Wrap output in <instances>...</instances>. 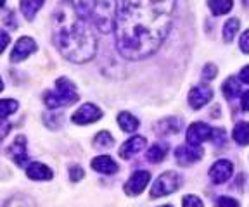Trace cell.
Returning a JSON list of instances; mask_svg holds the SVG:
<instances>
[{
	"mask_svg": "<svg viewBox=\"0 0 249 207\" xmlns=\"http://www.w3.org/2000/svg\"><path fill=\"white\" fill-rule=\"evenodd\" d=\"M114 140H113V135L109 131H101L95 135L93 138V145L97 147V149H109V147H113Z\"/></svg>",
	"mask_w": 249,
	"mask_h": 207,
	"instance_id": "obj_25",
	"label": "cell"
},
{
	"mask_svg": "<svg viewBox=\"0 0 249 207\" xmlns=\"http://www.w3.org/2000/svg\"><path fill=\"white\" fill-rule=\"evenodd\" d=\"M211 97H213V90H211L206 83H201V85L194 86L191 90V94H189V104H191L192 109L197 111L206 106L208 102L211 100Z\"/></svg>",
	"mask_w": 249,
	"mask_h": 207,
	"instance_id": "obj_11",
	"label": "cell"
},
{
	"mask_svg": "<svg viewBox=\"0 0 249 207\" xmlns=\"http://www.w3.org/2000/svg\"><path fill=\"white\" fill-rule=\"evenodd\" d=\"M222 92L229 100H232V98H235L239 94H241V83H239L235 78H229L225 83H223Z\"/></svg>",
	"mask_w": 249,
	"mask_h": 207,
	"instance_id": "obj_23",
	"label": "cell"
},
{
	"mask_svg": "<svg viewBox=\"0 0 249 207\" xmlns=\"http://www.w3.org/2000/svg\"><path fill=\"white\" fill-rule=\"evenodd\" d=\"M5 207H36V206H35V202H33V199H30V197H26V195H19L9 200V202L5 204Z\"/></svg>",
	"mask_w": 249,
	"mask_h": 207,
	"instance_id": "obj_27",
	"label": "cell"
},
{
	"mask_svg": "<svg viewBox=\"0 0 249 207\" xmlns=\"http://www.w3.org/2000/svg\"><path fill=\"white\" fill-rule=\"evenodd\" d=\"M182 204H183V207H204L201 202V199L196 195H185L182 200Z\"/></svg>",
	"mask_w": 249,
	"mask_h": 207,
	"instance_id": "obj_30",
	"label": "cell"
},
{
	"mask_svg": "<svg viewBox=\"0 0 249 207\" xmlns=\"http://www.w3.org/2000/svg\"><path fill=\"white\" fill-rule=\"evenodd\" d=\"M239 24L241 23H239L237 17H232V19H229L225 23V26H223V40H225L227 43L235 38V33L239 32Z\"/></svg>",
	"mask_w": 249,
	"mask_h": 207,
	"instance_id": "obj_24",
	"label": "cell"
},
{
	"mask_svg": "<svg viewBox=\"0 0 249 207\" xmlns=\"http://www.w3.org/2000/svg\"><path fill=\"white\" fill-rule=\"evenodd\" d=\"M239 80L244 83H249V66H246L244 69L241 71V75H239Z\"/></svg>",
	"mask_w": 249,
	"mask_h": 207,
	"instance_id": "obj_35",
	"label": "cell"
},
{
	"mask_svg": "<svg viewBox=\"0 0 249 207\" xmlns=\"http://www.w3.org/2000/svg\"><path fill=\"white\" fill-rule=\"evenodd\" d=\"M208 7L214 16H223L232 11L233 0H208Z\"/></svg>",
	"mask_w": 249,
	"mask_h": 207,
	"instance_id": "obj_19",
	"label": "cell"
},
{
	"mask_svg": "<svg viewBox=\"0 0 249 207\" xmlns=\"http://www.w3.org/2000/svg\"><path fill=\"white\" fill-rule=\"evenodd\" d=\"M83 176H85V171H83L80 166H76V164L70 166V180L71 181H80Z\"/></svg>",
	"mask_w": 249,
	"mask_h": 207,
	"instance_id": "obj_29",
	"label": "cell"
},
{
	"mask_svg": "<svg viewBox=\"0 0 249 207\" xmlns=\"http://www.w3.org/2000/svg\"><path fill=\"white\" fill-rule=\"evenodd\" d=\"M118 125H120V128L126 133H133L140 126L139 119H137L135 116H132L130 112H121L120 116H118Z\"/></svg>",
	"mask_w": 249,
	"mask_h": 207,
	"instance_id": "obj_20",
	"label": "cell"
},
{
	"mask_svg": "<svg viewBox=\"0 0 249 207\" xmlns=\"http://www.w3.org/2000/svg\"><path fill=\"white\" fill-rule=\"evenodd\" d=\"M241 107H242V111H248V112H249V90L242 94V97H241Z\"/></svg>",
	"mask_w": 249,
	"mask_h": 207,
	"instance_id": "obj_34",
	"label": "cell"
},
{
	"mask_svg": "<svg viewBox=\"0 0 249 207\" xmlns=\"http://www.w3.org/2000/svg\"><path fill=\"white\" fill-rule=\"evenodd\" d=\"M92 168L93 171L104 173V175H114L118 171L116 160L111 159L109 156H99L95 159H92Z\"/></svg>",
	"mask_w": 249,
	"mask_h": 207,
	"instance_id": "obj_17",
	"label": "cell"
},
{
	"mask_svg": "<svg viewBox=\"0 0 249 207\" xmlns=\"http://www.w3.org/2000/svg\"><path fill=\"white\" fill-rule=\"evenodd\" d=\"M9 42H11V38H9V35L4 32V30H0V54L5 50V47L9 45Z\"/></svg>",
	"mask_w": 249,
	"mask_h": 207,
	"instance_id": "obj_33",
	"label": "cell"
},
{
	"mask_svg": "<svg viewBox=\"0 0 249 207\" xmlns=\"http://www.w3.org/2000/svg\"><path fill=\"white\" fill-rule=\"evenodd\" d=\"M35 50H36L35 40L30 38V36H23V38H19L16 42L14 48H12L11 63H21V61H24L28 55H31Z\"/></svg>",
	"mask_w": 249,
	"mask_h": 207,
	"instance_id": "obj_10",
	"label": "cell"
},
{
	"mask_svg": "<svg viewBox=\"0 0 249 207\" xmlns=\"http://www.w3.org/2000/svg\"><path fill=\"white\" fill-rule=\"evenodd\" d=\"M9 156H11V159L14 160V162H16L18 166H21V168L28 166L26 138H24L23 135H19V137H16V138H14L12 145L9 147Z\"/></svg>",
	"mask_w": 249,
	"mask_h": 207,
	"instance_id": "obj_13",
	"label": "cell"
},
{
	"mask_svg": "<svg viewBox=\"0 0 249 207\" xmlns=\"http://www.w3.org/2000/svg\"><path fill=\"white\" fill-rule=\"evenodd\" d=\"M54 42L57 50L71 63L92 61L97 52V40L90 24L83 19L71 2H61L54 14Z\"/></svg>",
	"mask_w": 249,
	"mask_h": 207,
	"instance_id": "obj_2",
	"label": "cell"
},
{
	"mask_svg": "<svg viewBox=\"0 0 249 207\" xmlns=\"http://www.w3.org/2000/svg\"><path fill=\"white\" fill-rule=\"evenodd\" d=\"M216 75H218V69H216V66H214V64H206V66H204V69H202V78L208 80V81H210V80H213Z\"/></svg>",
	"mask_w": 249,
	"mask_h": 207,
	"instance_id": "obj_31",
	"label": "cell"
},
{
	"mask_svg": "<svg viewBox=\"0 0 249 207\" xmlns=\"http://www.w3.org/2000/svg\"><path fill=\"white\" fill-rule=\"evenodd\" d=\"M18 109V102L14 98H2L0 100V119H5Z\"/></svg>",
	"mask_w": 249,
	"mask_h": 207,
	"instance_id": "obj_26",
	"label": "cell"
},
{
	"mask_svg": "<svg viewBox=\"0 0 249 207\" xmlns=\"http://www.w3.org/2000/svg\"><path fill=\"white\" fill-rule=\"evenodd\" d=\"M4 90V83H2V78H0V92Z\"/></svg>",
	"mask_w": 249,
	"mask_h": 207,
	"instance_id": "obj_37",
	"label": "cell"
},
{
	"mask_svg": "<svg viewBox=\"0 0 249 207\" xmlns=\"http://www.w3.org/2000/svg\"><path fill=\"white\" fill-rule=\"evenodd\" d=\"M101 117L102 111L99 107H95L93 104H85V106H82L71 116V121L74 125H90V123H95Z\"/></svg>",
	"mask_w": 249,
	"mask_h": 207,
	"instance_id": "obj_8",
	"label": "cell"
},
{
	"mask_svg": "<svg viewBox=\"0 0 249 207\" xmlns=\"http://www.w3.org/2000/svg\"><path fill=\"white\" fill-rule=\"evenodd\" d=\"M232 137L239 145H249V123L246 121L237 123L232 131Z\"/></svg>",
	"mask_w": 249,
	"mask_h": 207,
	"instance_id": "obj_21",
	"label": "cell"
},
{
	"mask_svg": "<svg viewBox=\"0 0 249 207\" xmlns=\"http://www.w3.org/2000/svg\"><path fill=\"white\" fill-rule=\"evenodd\" d=\"M168 154V143H156L152 145L147 152V159L151 162H161Z\"/></svg>",
	"mask_w": 249,
	"mask_h": 207,
	"instance_id": "obj_22",
	"label": "cell"
},
{
	"mask_svg": "<svg viewBox=\"0 0 249 207\" xmlns=\"http://www.w3.org/2000/svg\"><path fill=\"white\" fill-rule=\"evenodd\" d=\"M180 188V176L175 171H168L154 181L151 188V197L152 199H158V197L163 195H171L173 191H177Z\"/></svg>",
	"mask_w": 249,
	"mask_h": 207,
	"instance_id": "obj_5",
	"label": "cell"
},
{
	"mask_svg": "<svg viewBox=\"0 0 249 207\" xmlns=\"http://www.w3.org/2000/svg\"><path fill=\"white\" fill-rule=\"evenodd\" d=\"M78 100V94L74 85L68 78H59L55 81L54 92H47L43 95V102L49 109H59L62 106H71Z\"/></svg>",
	"mask_w": 249,
	"mask_h": 207,
	"instance_id": "obj_4",
	"label": "cell"
},
{
	"mask_svg": "<svg viewBox=\"0 0 249 207\" xmlns=\"http://www.w3.org/2000/svg\"><path fill=\"white\" fill-rule=\"evenodd\" d=\"M233 173V164L227 159H220L216 160L210 169V178L214 185L225 183Z\"/></svg>",
	"mask_w": 249,
	"mask_h": 207,
	"instance_id": "obj_12",
	"label": "cell"
},
{
	"mask_svg": "<svg viewBox=\"0 0 249 207\" xmlns=\"http://www.w3.org/2000/svg\"><path fill=\"white\" fill-rule=\"evenodd\" d=\"M175 0H121L114 35L120 54L145 59L163 45L173 21Z\"/></svg>",
	"mask_w": 249,
	"mask_h": 207,
	"instance_id": "obj_1",
	"label": "cell"
},
{
	"mask_svg": "<svg viewBox=\"0 0 249 207\" xmlns=\"http://www.w3.org/2000/svg\"><path fill=\"white\" fill-rule=\"evenodd\" d=\"M239 45H241V50L244 52V54H249V30H248V32L242 33Z\"/></svg>",
	"mask_w": 249,
	"mask_h": 207,
	"instance_id": "obj_32",
	"label": "cell"
},
{
	"mask_svg": "<svg viewBox=\"0 0 249 207\" xmlns=\"http://www.w3.org/2000/svg\"><path fill=\"white\" fill-rule=\"evenodd\" d=\"M160 207H173V206H160Z\"/></svg>",
	"mask_w": 249,
	"mask_h": 207,
	"instance_id": "obj_39",
	"label": "cell"
},
{
	"mask_svg": "<svg viewBox=\"0 0 249 207\" xmlns=\"http://www.w3.org/2000/svg\"><path fill=\"white\" fill-rule=\"evenodd\" d=\"M214 129L210 128L204 123H194L187 129V143L191 145H201L202 142L213 140Z\"/></svg>",
	"mask_w": 249,
	"mask_h": 207,
	"instance_id": "obj_6",
	"label": "cell"
},
{
	"mask_svg": "<svg viewBox=\"0 0 249 207\" xmlns=\"http://www.w3.org/2000/svg\"><path fill=\"white\" fill-rule=\"evenodd\" d=\"M76 12L90 26L109 33L116 21V0H70Z\"/></svg>",
	"mask_w": 249,
	"mask_h": 207,
	"instance_id": "obj_3",
	"label": "cell"
},
{
	"mask_svg": "<svg viewBox=\"0 0 249 207\" xmlns=\"http://www.w3.org/2000/svg\"><path fill=\"white\" fill-rule=\"evenodd\" d=\"M182 129V121L178 117H166L163 121L156 125V133L160 137H168V135H175Z\"/></svg>",
	"mask_w": 249,
	"mask_h": 207,
	"instance_id": "obj_16",
	"label": "cell"
},
{
	"mask_svg": "<svg viewBox=\"0 0 249 207\" xmlns=\"http://www.w3.org/2000/svg\"><path fill=\"white\" fill-rule=\"evenodd\" d=\"M4 4H5V0H0V7H4Z\"/></svg>",
	"mask_w": 249,
	"mask_h": 207,
	"instance_id": "obj_38",
	"label": "cell"
},
{
	"mask_svg": "<svg viewBox=\"0 0 249 207\" xmlns=\"http://www.w3.org/2000/svg\"><path fill=\"white\" fill-rule=\"evenodd\" d=\"M147 140L144 137H132L130 140H126L120 149V157L121 159H132L135 154H139L144 149Z\"/></svg>",
	"mask_w": 249,
	"mask_h": 207,
	"instance_id": "obj_14",
	"label": "cell"
},
{
	"mask_svg": "<svg viewBox=\"0 0 249 207\" xmlns=\"http://www.w3.org/2000/svg\"><path fill=\"white\" fill-rule=\"evenodd\" d=\"M214 207H239V202L235 199H230V197H218Z\"/></svg>",
	"mask_w": 249,
	"mask_h": 207,
	"instance_id": "obj_28",
	"label": "cell"
},
{
	"mask_svg": "<svg viewBox=\"0 0 249 207\" xmlns=\"http://www.w3.org/2000/svg\"><path fill=\"white\" fill-rule=\"evenodd\" d=\"M202 154H204V150H202L199 145L187 143V145H182V147L177 149L175 157L182 166H191L202 159Z\"/></svg>",
	"mask_w": 249,
	"mask_h": 207,
	"instance_id": "obj_7",
	"label": "cell"
},
{
	"mask_svg": "<svg viewBox=\"0 0 249 207\" xmlns=\"http://www.w3.org/2000/svg\"><path fill=\"white\" fill-rule=\"evenodd\" d=\"M43 4H45V0H21V11H23L24 17L31 21Z\"/></svg>",
	"mask_w": 249,
	"mask_h": 207,
	"instance_id": "obj_18",
	"label": "cell"
},
{
	"mask_svg": "<svg viewBox=\"0 0 249 207\" xmlns=\"http://www.w3.org/2000/svg\"><path fill=\"white\" fill-rule=\"evenodd\" d=\"M26 175L30 180H35V181H49L52 180V169L45 164H40V162H33V164H28L26 168Z\"/></svg>",
	"mask_w": 249,
	"mask_h": 207,
	"instance_id": "obj_15",
	"label": "cell"
},
{
	"mask_svg": "<svg viewBox=\"0 0 249 207\" xmlns=\"http://www.w3.org/2000/svg\"><path fill=\"white\" fill-rule=\"evenodd\" d=\"M149 180H151V173L149 171H135L130 176V180L126 181V185H124V193L132 197L139 195L149 185Z\"/></svg>",
	"mask_w": 249,
	"mask_h": 207,
	"instance_id": "obj_9",
	"label": "cell"
},
{
	"mask_svg": "<svg viewBox=\"0 0 249 207\" xmlns=\"http://www.w3.org/2000/svg\"><path fill=\"white\" fill-rule=\"evenodd\" d=\"M9 129H11V125H9V123H2V125H0V140L7 135Z\"/></svg>",
	"mask_w": 249,
	"mask_h": 207,
	"instance_id": "obj_36",
	"label": "cell"
}]
</instances>
